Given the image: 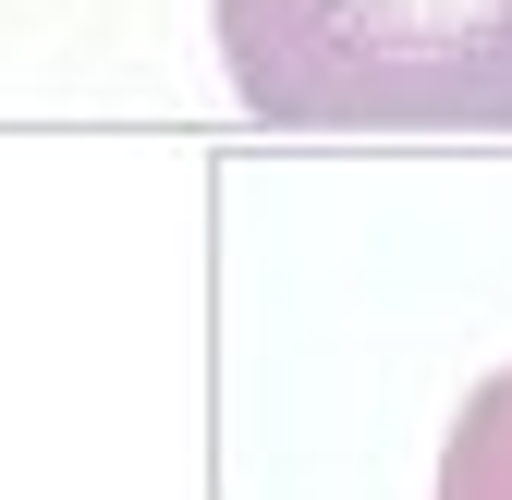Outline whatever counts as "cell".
I'll return each instance as SVG.
<instances>
[{
  "label": "cell",
  "instance_id": "7a4b0ae2",
  "mask_svg": "<svg viewBox=\"0 0 512 500\" xmlns=\"http://www.w3.org/2000/svg\"><path fill=\"white\" fill-rule=\"evenodd\" d=\"M439 500H512V366L464 391L452 440H439Z\"/></svg>",
  "mask_w": 512,
  "mask_h": 500
},
{
  "label": "cell",
  "instance_id": "6da1fadb",
  "mask_svg": "<svg viewBox=\"0 0 512 500\" xmlns=\"http://www.w3.org/2000/svg\"><path fill=\"white\" fill-rule=\"evenodd\" d=\"M232 98L293 135H512V0H208Z\"/></svg>",
  "mask_w": 512,
  "mask_h": 500
}]
</instances>
